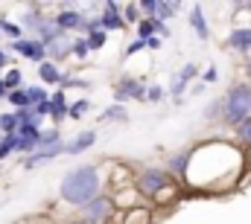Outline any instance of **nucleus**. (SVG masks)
<instances>
[{
  "label": "nucleus",
  "mask_w": 251,
  "mask_h": 224,
  "mask_svg": "<svg viewBox=\"0 0 251 224\" xmlns=\"http://www.w3.org/2000/svg\"><path fill=\"white\" fill-rule=\"evenodd\" d=\"M105 183H108L105 166H100V163H79V166H73L62 178L59 198L64 204L82 210L85 204H91L94 198H100L105 192Z\"/></svg>",
  "instance_id": "f257e3e1"
},
{
  "label": "nucleus",
  "mask_w": 251,
  "mask_h": 224,
  "mask_svg": "<svg viewBox=\"0 0 251 224\" xmlns=\"http://www.w3.org/2000/svg\"><path fill=\"white\" fill-rule=\"evenodd\" d=\"M134 186H137V192L146 198V201H155V204H161L164 198H170L173 192H176V183H173V175L167 172V169H140L137 172V178H134Z\"/></svg>",
  "instance_id": "f03ea898"
},
{
  "label": "nucleus",
  "mask_w": 251,
  "mask_h": 224,
  "mask_svg": "<svg viewBox=\"0 0 251 224\" xmlns=\"http://www.w3.org/2000/svg\"><path fill=\"white\" fill-rule=\"evenodd\" d=\"M246 119H251V85H234L228 93H225V116H222V125L228 128H240Z\"/></svg>",
  "instance_id": "7ed1b4c3"
},
{
  "label": "nucleus",
  "mask_w": 251,
  "mask_h": 224,
  "mask_svg": "<svg viewBox=\"0 0 251 224\" xmlns=\"http://www.w3.org/2000/svg\"><path fill=\"white\" fill-rule=\"evenodd\" d=\"M76 219L88 224H111L117 219V204L111 192H102L100 198H94L91 204H85L82 210H76Z\"/></svg>",
  "instance_id": "20e7f679"
},
{
  "label": "nucleus",
  "mask_w": 251,
  "mask_h": 224,
  "mask_svg": "<svg viewBox=\"0 0 251 224\" xmlns=\"http://www.w3.org/2000/svg\"><path fill=\"white\" fill-rule=\"evenodd\" d=\"M53 18H56V23L62 26L67 35L76 32V35H85V38H88V21H91V18H88L79 6H73V9H59Z\"/></svg>",
  "instance_id": "39448f33"
},
{
  "label": "nucleus",
  "mask_w": 251,
  "mask_h": 224,
  "mask_svg": "<svg viewBox=\"0 0 251 224\" xmlns=\"http://www.w3.org/2000/svg\"><path fill=\"white\" fill-rule=\"evenodd\" d=\"M3 47L12 50V53H18L21 58L35 61V64H44V61H47V44L38 41V38H21V41H9V44H3Z\"/></svg>",
  "instance_id": "423d86ee"
},
{
  "label": "nucleus",
  "mask_w": 251,
  "mask_h": 224,
  "mask_svg": "<svg viewBox=\"0 0 251 224\" xmlns=\"http://www.w3.org/2000/svg\"><path fill=\"white\" fill-rule=\"evenodd\" d=\"M146 85L140 82V79H131V76H123L117 85H114V102L117 105H126L128 99H140V102H146Z\"/></svg>",
  "instance_id": "0eeeda50"
},
{
  "label": "nucleus",
  "mask_w": 251,
  "mask_h": 224,
  "mask_svg": "<svg viewBox=\"0 0 251 224\" xmlns=\"http://www.w3.org/2000/svg\"><path fill=\"white\" fill-rule=\"evenodd\" d=\"M94 143H97V131L94 128H88V131H79L73 140H67L64 143V155H85L88 149H94Z\"/></svg>",
  "instance_id": "6e6552de"
},
{
  "label": "nucleus",
  "mask_w": 251,
  "mask_h": 224,
  "mask_svg": "<svg viewBox=\"0 0 251 224\" xmlns=\"http://www.w3.org/2000/svg\"><path fill=\"white\" fill-rule=\"evenodd\" d=\"M38 79H41L44 88H64V82H67L64 70L59 67V64H53V61L38 64Z\"/></svg>",
  "instance_id": "1a4fd4ad"
},
{
  "label": "nucleus",
  "mask_w": 251,
  "mask_h": 224,
  "mask_svg": "<svg viewBox=\"0 0 251 224\" xmlns=\"http://www.w3.org/2000/svg\"><path fill=\"white\" fill-rule=\"evenodd\" d=\"M196 76H199V67H196V64H184V67L173 76V82H170V93H173L176 99H181V93L187 90V85L196 79Z\"/></svg>",
  "instance_id": "9d476101"
},
{
  "label": "nucleus",
  "mask_w": 251,
  "mask_h": 224,
  "mask_svg": "<svg viewBox=\"0 0 251 224\" xmlns=\"http://www.w3.org/2000/svg\"><path fill=\"white\" fill-rule=\"evenodd\" d=\"M114 195V204H117V210H137V207H143V195L137 192V186H126V189H117V192H111Z\"/></svg>",
  "instance_id": "9b49d317"
},
{
  "label": "nucleus",
  "mask_w": 251,
  "mask_h": 224,
  "mask_svg": "<svg viewBox=\"0 0 251 224\" xmlns=\"http://www.w3.org/2000/svg\"><path fill=\"white\" fill-rule=\"evenodd\" d=\"M190 160H193V152H176V155H170V160H167V172L176 178V180H187V172H190Z\"/></svg>",
  "instance_id": "f8f14e48"
},
{
  "label": "nucleus",
  "mask_w": 251,
  "mask_h": 224,
  "mask_svg": "<svg viewBox=\"0 0 251 224\" xmlns=\"http://www.w3.org/2000/svg\"><path fill=\"white\" fill-rule=\"evenodd\" d=\"M225 44H228V50L249 56L251 53V26H237V29H231V35H228Z\"/></svg>",
  "instance_id": "ddd939ff"
},
{
  "label": "nucleus",
  "mask_w": 251,
  "mask_h": 224,
  "mask_svg": "<svg viewBox=\"0 0 251 224\" xmlns=\"http://www.w3.org/2000/svg\"><path fill=\"white\" fill-rule=\"evenodd\" d=\"M67 58H73V38L70 35H64L59 41H53L50 47H47V61H53V64H62Z\"/></svg>",
  "instance_id": "4468645a"
},
{
  "label": "nucleus",
  "mask_w": 251,
  "mask_h": 224,
  "mask_svg": "<svg viewBox=\"0 0 251 224\" xmlns=\"http://www.w3.org/2000/svg\"><path fill=\"white\" fill-rule=\"evenodd\" d=\"M50 105H53V113H50V119H53V125L59 128L64 119L70 116V102H67V96H64V88L53 90V96H50Z\"/></svg>",
  "instance_id": "2eb2a0df"
},
{
  "label": "nucleus",
  "mask_w": 251,
  "mask_h": 224,
  "mask_svg": "<svg viewBox=\"0 0 251 224\" xmlns=\"http://www.w3.org/2000/svg\"><path fill=\"white\" fill-rule=\"evenodd\" d=\"M59 155H64V143L62 146H53V149H38V152H32L29 157H24V169H35V166H41V163H50V160H56Z\"/></svg>",
  "instance_id": "dca6fc26"
},
{
  "label": "nucleus",
  "mask_w": 251,
  "mask_h": 224,
  "mask_svg": "<svg viewBox=\"0 0 251 224\" xmlns=\"http://www.w3.org/2000/svg\"><path fill=\"white\" fill-rule=\"evenodd\" d=\"M190 26H193V32H196L201 41H207V38H210V26H207V21H204V9H201L199 3L190 9Z\"/></svg>",
  "instance_id": "f3484780"
},
{
  "label": "nucleus",
  "mask_w": 251,
  "mask_h": 224,
  "mask_svg": "<svg viewBox=\"0 0 251 224\" xmlns=\"http://www.w3.org/2000/svg\"><path fill=\"white\" fill-rule=\"evenodd\" d=\"M181 9H184V3H178V0H158V18L161 21H173Z\"/></svg>",
  "instance_id": "a211bd4d"
},
{
  "label": "nucleus",
  "mask_w": 251,
  "mask_h": 224,
  "mask_svg": "<svg viewBox=\"0 0 251 224\" xmlns=\"http://www.w3.org/2000/svg\"><path fill=\"white\" fill-rule=\"evenodd\" d=\"M26 93H29V105H32V108H38V105L50 102V96H53L44 85H29V88H26Z\"/></svg>",
  "instance_id": "6ab92c4d"
},
{
  "label": "nucleus",
  "mask_w": 251,
  "mask_h": 224,
  "mask_svg": "<svg viewBox=\"0 0 251 224\" xmlns=\"http://www.w3.org/2000/svg\"><path fill=\"white\" fill-rule=\"evenodd\" d=\"M6 102L12 105V111H24V108H32V105H29V93H26V88H21V90H9Z\"/></svg>",
  "instance_id": "aec40b11"
},
{
  "label": "nucleus",
  "mask_w": 251,
  "mask_h": 224,
  "mask_svg": "<svg viewBox=\"0 0 251 224\" xmlns=\"http://www.w3.org/2000/svg\"><path fill=\"white\" fill-rule=\"evenodd\" d=\"M0 32H3V38H9V41L26 38V35H24V26H21V23H12L9 18H0Z\"/></svg>",
  "instance_id": "412c9836"
},
{
  "label": "nucleus",
  "mask_w": 251,
  "mask_h": 224,
  "mask_svg": "<svg viewBox=\"0 0 251 224\" xmlns=\"http://www.w3.org/2000/svg\"><path fill=\"white\" fill-rule=\"evenodd\" d=\"M222 116H225V96H216V99L207 102L204 119H207V122H216V119H222Z\"/></svg>",
  "instance_id": "4be33fe9"
},
{
  "label": "nucleus",
  "mask_w": 251,
  "mask_h": 224,
  "mask_svg": "<svg viewBox=\"0 0 251 224\" xmlns=\"http://www.w3.org/2000/svg\"><path fill=\"white\" fill-rule=\"evenodd\" d=\"M128 119V113H126V105H108L105 111L100 113V122H126Z\"/></svg>",
  "instance_id": "5701e85b"
},
{
  "label": "nucleus",
  "mask_w": 251,
  "mask_h": 224,
  "mask_svg": "<svg viewBox=\"0 0 251 224\" xmlns=\"http://www.w3.org/2000/svg\"><path fill=\"white\" fill-rule=\"evenodd\" d=\"M0 131H3V134H18V131H21V119H18V111L0 113Z\"/></svg>",
  "instance_id": "b1692460"
},
{
  "label": "nucleus",
  "mask_w": 251,
  "mask_h": 224,
  "mask_svg": "<svg viewBox=\"0 0 251 224\" xmlns=\"http://www.w3.org/2000/svg\"><path fill=\"white\" fill-rule=\"evenodd\" d=\"M137 38H140V41H152V38H158L155 18H143V21L137 23Z\"/></svg>",
  "instance_id": "393cba45"
},
{
  "label": "nucleus",
  "mask_w": 251,
  "mask_h": 224,
  "mask_svg": "<svg viewBox=\"0 0 251 224\" xmlns=\"http://www.w3.org/2000/svg\"><path fill=\"white\" fill-rule=\"evenodd\" d=\"M3 82H6L9 90H21V88H24V73H21L18 67H9V70L3 73Z\"/></svg>",
  "instance_id": "a878e982"
},
{
  "label": "nucleus",
  "mask_w": 251,
  "mask_h": 224,
  "mask_svg": "<svg viewBox=\"0 0 251 224\" xmlns=\"http://www.w3.org/2000/svg\"><path fill=\"white\" fill-rule=\"evenodd\" d=\"M123 224H149V207H137V210H128L126 213Z\"/></svg>",
  "instance_id": "bb28decb"
},
{
  "label": "nucleus",
  "mask_w": 251,
  "mask_h": 224,
  "mask_svg": "<svg viewBox=\"0 0 251 224\" xmlns=\"http://www.w3.org/2000/svg\"><path fill=\"white\" fill-rule=\"evenodd\" d=\"M88 56H91V44H88V38H85V35H76V38H73V58L85 61Z\"/></svg>",
  "instance_id": "cd10ccee"
},
{
  "label": "nucleus",
  "mask_w": 251,
  "mask_h": 224,
  "mask_svg": "<svg viewBox=\"0 0 251 224\" xmlns=\"http://www.w3.org/2000/svg\"><path fill=\"white\" fill-rule=\"evenodd\" d=\"M123 21L126 23H134V26L143 21V12H140L137 3H123Z\"/></svg>",
  "instance_id": "c85d7f7f"
},
{
  "label": "nucleus",
  "mask_w": 251,
  "mask_h": 224,
  "mask_svg": "<svg viewBox=\"0 0 251 224\" xmlns=\"http://www.w3.org/2000/svg\"><path fill=\"white\" fill-rule=\"evenodd\" d=\"M234 137H237V143L243 149H251V119H246L240 128H234Z\"/></svg>",
  "instance_id": "c756f323"
},
{
  "label": "nucleus",
  "mask_w": 251,
  "mask_h": 224,
  "mask_svg": "<svg viewBox=\"0 0 251 224\" xmlns=\"http://www.w3.org/2000/svg\"><path fill=\"white\" fill-rule=\"evenodd\" d=\"M88 44H91V53L102 50V47L108 44V32H91V35H88Z\"/></svg>",
  "instance_id": "7c9ffc66"
},
{
  "label": "nucleus",
  "mask_w": 251,
  "mask_h": 224,
  "mask_svg": "<svg viewBox=\"0 0 251 224\" xmlns=\"http://www.w3.org/2000/svg\"><path fill=\"white\" fill-rule=\"evenodd\" d=\"M88 111H91V102H88V99L70 102V119H82V116H85Z\"/></svg>",
  "instance_id": "2f4dec72"
},
{
  "label": "nucleus",
  "mask_w": 251,
  "mask_h": 224,
  "mask_svg": "<svg viewBox=\"0 0 251 224\" xmlns=\"http://www.w3.org/2000/svg\"><path fill=\"white\" fill-rule=\"evenodd\" d=\"M143 18H158V0H137Z\"/></svg>",
  "instance_id": "473e14b6"
},
{
  "label": "nucleus",
  "mask_w": 251,
  "mask_h": 224,
  "mask_svg": "<svg viewBox=\"0 0 251 224\" xmlns=\"http://www.w3.org/2000/svg\"><path fill=\"white\" fill-rule=\"evenodd\" d=\"M164 96H167V90H164V88H158V85H152V88L146 90V102H152V105H155V102H161Z\"/></svg>",
  "instance_id": "72a5a7b5"
},
{
  "label": "nucleus",
  "mask_w": 251,
  "mask_h": 224,
  "mask_svg": "<svg viewBox=\"0 0 251 224\" xmlns=\"http://www.w3.org/2000/svg\"><path fill=\"white\" fill-rule=\"evenodd\" d=\"M146 47H149L146 41H140V38H134V41H131V44L126 47V58H128V56H134V53H140V50H146Z\"/></svg>",
  "instance_id": "f704fd0d"
},
{
  "label": "nucleus",
  "mask_w": 251,
  "mask_h": 224,
  "mask_svg": "<svg viewBox=\"0 0 251 224\" xmlns=\"http://www.w3.org/2000/svg\"><path fill=\"white\" fill-rule=\"evenodd\" d=\"M216 79H219V70H216V67H207V70L201 73V85H213Z\"/></svg>",
  "instance_id": "c9c22d12"
},
{
  "label": "nucleus",
  "mask_w": 251,
  "mask_h": 224,
  "mask_svg": "<svg viewBox=\"0 0 251 224\" xmlns=\"http://www.w3.org/2000/svg\"><path fill=\"white\" fill-rule=\"evenodd\" d=\"M155 29H158V38H167V35H170L167 21H161V18H155Z\"/></svg>",
  "instance_id": "e433bc0d"
},
{
  "label": "nucleus",
  "mask_w": 251,
  "mask_h": 224,
  "mask_svg": "<svg viewBox=\"0 0 251 224\" xmlns=\"http://www.w3.org/2000/svg\"><path fill=\"white\" fill-rule=\"evenodd\" d=\"M64 88H91V85H88L85 79H70V76H67V82H64Z\"/></svg>",
  "instance_id": "4c0bfd02"
},
{
  "label": "nucleus",
  "mask_w": 251,
  "mask_h": 224,
  "mask_svg": "<svg viewBox=\"0 0 251 224\" xmlns=\"http://www.w3.org/2000/svg\"><path fill=\"white\" fill-rule=\"evenodd\" d=\"M149 44V50H161L164 47V38H152V41H146Z\"/></svg>",
  "instance_id": "58836bf2"
},
{
  "label": "nucleus",
  "mask_w": 251,
  "mask_h": 224,
  "mask_svg": "<svg viewBox=\"0 0 251 224\" xmlns=\"http://www.w3.org/2000/svg\"><path fill=\"white\" fill-rule=\"evenodd\" d=\"M9 96V88H6V82H3V76H0V102Z\"/></svg>",
  "instance_id": "ea45409f"
},
{
  "label": "nucleus",
  "mask_w": 251,
  "mask_h": 224,
  "mask_svg": "<svg viewBox=\"0 0 251 224\" xmlns=\"http://www.w3.org/2000/svg\"><path fill=\"white\" fill-rule=\"evenodd\" d=\"M246 73H249V76H251V58H249V64H246Z\"/></svg>",
  "instance_id": "a19ab883"
},
{
  "label": "nucleus",
  "mask_w": 251,
  "mask_h": 224,
  "mask_svg": "<svg viewBox=\"0 0 251 224\" xmlns=\"http://www.w3.org/2000/svg\"><path fill=\"white\" fill-rule=\"evenodd\" d=\"M70 224H88V222H79V219H76V222H70Z\"/></svg>",
  "instance_id": "79ce46f5"
},
{
  "label": "nucleus",
  "mask_w": 251,
  "mask_h": 224,
  "mask_svg": "<svg viewBox=\"0 0 251 224\" xmlns=\"http://www.w3.org/2000/svg\"><path fill=\"white\" fill-rule=\"evenodd\" d=\"M0 41H3V32H0ZM0 47H3V44H0Z\"/></svg>",
  "instance_id": "37998d69"
}]
</instances>
